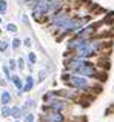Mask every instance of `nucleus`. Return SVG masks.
I'll return each instance as SVG.
<instances>
[{
	"mask_svg": "<svg viewBox=\"0 0 114 122\" xmlns=\"http://www.w3.org/2000/svg\"><path fill=\"white\" fill-rule=\"evenodd\" d=\"M19 68H25V66H23V59L19 60Z\"/></svg>",
	"mask_w": 114,
	"mask_h": 122,
	"instance_id": "obj_15",
	"label": "nucleus"
},
{
	"mask_svg": "<svg viewBox=\"0 0 114 122\" xmlns=\"http://www.w3.org/2000/svg\"><path fill=\"white\" fill-rule=\"evenodd\" d=\"M19 46H20V40L14 39V40H12V48H19Z\"/></svg>",
	"mask_w": 114,
	"mask_h": 122,
	"instance_id": "obj_11",
	"label": "nucleus"
},
{
	"mask_svg": "<svg viewBox=\"0 0 114 122\" xmlns=\"http://www.w3.org/2000/svg\"><path fill=\"white\" fill-rule=\"evenodd\" d=\"M25 122H34V116H33V114H26V117H25Z\"/></svg>",
	"mask_w": 114,
	"mask_h": 122,
	"instance_id": "obj_12",
	"label": "nucleus"
},
{
	"mask_svg": "<svg viewBox=\"0 0 114 122\" xmlns=\"http://www.w3.org/2000/svg\"><path fill=\"white\" fill-rule=\"evenodd\" d=\"M33 85H34V79L31 77H26V83H25V86H23V91H29L31 88H33Z\"/></svg>",
	"mask_w": 114,
	"mask_h": 122,
	"instance_id": "obj_3",
	"label": "nucleus"
},
{
	"mask_svg": "<svg viewBox=\"0 0 114 122\" xmlns=\"http://www.w3.org/2000/svg\"><path fill=\"white\" fill-rule=\"evenodd\" d=\"M11 114H12L14 117H20V116H22V110H20L19 107H14V108L11 110Z\"/></svg>",
	"mask_w": 114,
	"mask_h": 122,
	"instance_id": "obj_7",
	"label": "nucleus"
},
{
	"mask_svg": "<svg viewBox=\"0 0 114 122\" xmlns=\"http://www.w3.org/2000/svg\"><path fill=\"white\" fill-rule=\"evenodd\" d=\"M25 45H26V46H29V45H31V40L26 39V40H25Z\"/></svg>",
	"mask_w": 114,
	"mask_h": 122,
	"instance_id": "obj_17",
	"label": "nucleus"
},
{
	"mask_svg": "<svg viewBox=\"0 0 114 122\" xmlns=\"http://www.w3.org/2000/svg\"><path fill=\"white\" fill-rule=\"evenodd\" d=\"M8 11V2L6 0H0V14H5Z\"/></svg>",
	"mask_w": 114,
	"mask_h": 122,
	"instance_id": "obj_5",
	"label": "nucleus"
},
{
	"mask_svg": "<svg viewBox=\"0 0 114 122\" xmlns=\"http://www.w3.org/2000/svg\"><path fill=\"white\" fill-rule=\"evenodd\" d=\"M2 114H5V116H8V114H11V110H9L8 107H5V108L2 110Z\"/></svg>",
	"mask_w": 114,
	"mask_h": 122,
	"instance_id": "obj_13",
	"label": "nucleus"
},
{
	"mask_svg": "<svg viewBox=\"0 0 114 122\" xmlns=\"http://www.w3.org/2000/svg\"><path fill=\"white\" fill-rule=\"evenodd\" d=\"M43 119H45L46 122H63V116L59 113V111H56V113H51V114L43 116Z\"/></svg>",
	"mask_w": 114,
	"mask_h": 122,
	"instance_id": "obj_1",
	"label": "nucleus"
},
{
	"mask_svg": "<svg viewBox=\"0 0 114 122\" xmlns=\"http://www.w3.org/2000/svg\"><path fill=\"white\" fill-rule=\"evenodd\" d=\"M9 68H11V70L15 68V62H14V60H11V62H9Z\"/></svg>",
	"mask_w": 114,
	"mask_h": 122,
	"instance_id": "obj_14",
	"label": "nucleus"
},
{
	"mask_svg": "<svg viewBox=\"0 0 114 122\" xmlns=\"http://www.w3.org/2000/svg\"><path fill=\"white\" fill-rule=\"evenodd\" d=\"M28 59H29V62H31V63H36V54H34V53H29Z\"/></svg>",
	"mask_w": 114,
	"mask_h": 122,
	"instance_id": "obj_10",
	"label": "nucleus"
},
{
	"mask_svg": "<svg viewBox=\"0 0 114 122\" xmlns=\"http://www.w3.org/2000/svg\"><path fill=\"white\" fill-rule=\"evenodd\" d=\"M34 107H36L34 101H33V99H29V101H26V105H23L22 111H23V113H26V110H29V108H34Z\"/></svg>",
	"mask_w": 114,
	"mask_h": 122,
	"instance_id": "obj_4",
	"label": "nucleus"
},
{
	"mask_svg": "<svg viewBox=\"0 0 114 122\" xmlns=\"http://www.w3.org/2000/svg\"><path fill=\"white\" fill-rule=\"evenodd\" d=\"M3 71H5V74H6V76H8V77H9V70L6 68V66H3Z\"/></svg>",
	"mask_w": 114,
	"mask_h": 122,
	"instance_id": "obj_16",
	"label": "nucleus"
},
{
	"mask_svg": "<svg viewBox=\"0 0 114 122\" xmlns=\"http://www.w3.org/2000/svg\"><path fill=\"white\" fill-rule=\"evenodd\" d=\"M6 48H8V43L5 40H0V51H5Z\"/></svg>",
	"mask_w": 114,
	"mask_h": 122,
	"instance_id": "obj_9",
	"label": "nucleus"
},
{
	"mask_svg": "<svg viewBox=\"0 0 114 122\" xmlns=\"http://www.w3.org/2000/svg\"><path fill=\"white\" fill-rule=\"evenodd\" d=\"M0 22H2V19H0Z\"/></svg>",
	"mask_w": 114,
	"mask_h": 122,
	"instance_id": "obj_18",
	"label": "nucleus"
},
{
	"mask_svg": "<svg viewBox=\"0 0 114 122\" xmlns=\"http://www.w3.org/2000/svg\"><path fill=\"white\" fill-rule=\"evenodd\" d=\"M12 82H14V85L17 86V88H22V82H20V77L19 76H12V77H9Z\"/></svg>",
	"mask_w": 114,
	"mask_h": 122,
	"instance_id": "obj_6",
	"label": "nucleus"
},
{
	"mask_svg": "<svg viewBox=\"0 0 114 122\" xmlns=\"http://www.w3.org/2000/svg\"><path fill=\"white\" fill-rule=\"evenodd\" d=\"M6 28H8L9 33H17V26H15V25H12V23H9Z\"/></svg>",
	"mask_w": 114,
	"mask_h": 122,
	"instance_id": "obj_8",
	"label": "nucleus"
},
{
	"mask_svg": "<svg viewBox=\"0 0 114 122\" xmlns=\"http://www.w3.org/2000/svg\"><path fill=\"white\" fill-rule=\"evenodd\" d=\"M9 102H11V94H9L8 91H3L2 93V104L3 105H8Z\"/></svg>",
	"mask_w": 114,
	"mask_h": 122,
	"instance_id": "obj_2",
	"label": "nucleus"
}]
</instances>
